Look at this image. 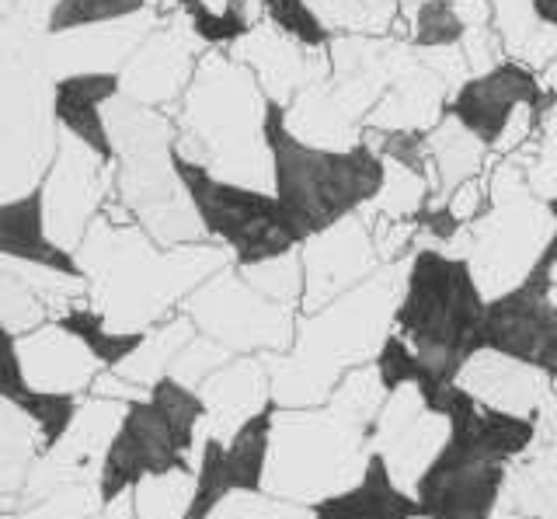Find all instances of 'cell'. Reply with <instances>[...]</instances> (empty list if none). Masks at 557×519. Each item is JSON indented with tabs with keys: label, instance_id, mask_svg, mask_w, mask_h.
<instances>
[{
	"label": "cell",
	"instance_id": "f546056e",
	"mask_svg": "<svg viewBox=\"0 0 557 519\" xmlns=\"http://www.w3.org/2000/svg\"><path fill=\"white\" fill-rule=\"evenodd\" d=\"M418 4V0H397V11H400V18ZM460 11L467 14V22L470 25H492V8H487V0H457Z\"/></svg>",
	"mask_w": 557,
	"mask_h": 519
},
{
	"label": "cell",
	"instance_id": "484cf974",
	"mask_svg": "<svg viewBox=\"0 0 557 519\" xmlns=\"http://www.w3.org/2000/svg\"><path fill=\"white\" fill-rule=\"evenodd\" d=\"M261 14H265V22L275 25L283 36H289L293 42H300L307 49H327L331 39H335V32L318 18L310 0H261Z\"/></svg>",
	"mask_w": 557,
	"mask_h": 519
},
{
	"label": "cell",
	"instance_id": "83f0119b",
	"mask_svg": "<svg viewBox=\"0 0 557 519\" xmlns=\"http://www.w3.org/2000/svg\"><path fill=\"white\" fill-rule=\"evenodd\" d=\"M487 8H492V25L505 42V53L512 60L519 46L530 39V32L540 25L533 14V0H487Z\"/></svg>",
	"mask_w": 557,
	"mask_h": 519
},
{
	"label": "cell",
	"instance_id": "7402d4cb",
	"mask_svg": "<svg viewBox=\"0 0 557 519\" xmlns=\"http://www.w3.org/2000/svg\"><path fill=\"white\" fill-rule=\"evenodd\" d=\"M275 397H269L258 411L244 419L234 436L223 443L220 457V474L226 498L231 495H261L269 478V457H272V432H275V415H278Z\"/></svg>",
	"mask_w": 557,
	"mask_h": 519
},
{
	"label": "cell",
	"instance_id": "9a60e30c",
	"mask_svg": "<svg viewBox=\"0 0 557 519\" xmlns=\"http://www.w3.org/2000/svg\"><path fill=\"white\" fill-rule=\"evenodd\" d=\"M226 53L248 66L258 77L265 98L283 109L307 88V84L321 81L327 74V49H307L300 42H293L269 22H258L248 36L237 39Z\"/></svg>",
	"mask_w": 557,
	"mask_h": 519
},
{
	"label": "cell",
	"instance_id": "52a82bcc",
	"mask_svg": "<svg viewBox=\"0 0 557 519\" xmlns=\"http://www.w3.org/2000/svg\"><path fill=\"white\" fill-rule=\"evenodd\" d=\"M174 164H178V175L188 188V199L196 206L206 237L226 248L234 265H261L300 248V240L293 237L286 223L283 206L269 188L223 182L209 175L206 168L178 158V153H174Z\"/></svg>",
	"mask_w": 557,
	"mask_h": 519
},
{
	"label": "cell",
	"instance_id": "6da1fadb",
	"mask_svg": "<svg viewBox=\"0 0 557 519\" xmlns=\"http://www.w3.org/2000/svg\"><path fill=\"white\" fill-rule=\"evenodd\" d=\"M171 115L178 129V158L223 182L272 193V153L265 140L269 98L237 57L226 49H206Z\"/></svg>",
	"mask_w": 557,
	"mask_h": 519
},
{
	"label": "cell",
	"instance_id": "d4e9b609",
	"mask_svg": "<svg viewBox=\"0 0 557 519\" xmlns=\"http://www.w3.org/2000/svg\"><path fill=\"white\" fill-rule=\"evenodd\" d=\"M168 0H60V8L49 14L46 32H66L81 25H109L126 22L147 11H164Z\"/></svg>",
	"mask_w": 557,
	"mask_h": 519
},
{
	"label": "cell",
	"instance_id": "836d02e7",
	"mask_svg": "<svg viewBox=\"0 0 557 519\" xmlns=\"http://www.w3.org/2000/svg\"><path fill=\"white\" fill-rule=\"evenodd\" d=\"M554 283H557V269H554Z\"/></svg>",
	"mask_w": 557,
	"mask_h": 519
},
{
	"label": "cell",
	"instance_id": "8fae6325",
	"mask_svg": "<svg viewBox=\"0 0 557 519\" xmlns=\"http://www.w3.org/2000/svg\"><path fill=\"white\" fill-rule=\"evenodd\" d=\"M484 349L557 376V300L554 283L527 275L519 286L487 300Z\"/></svg>",
	"mask_w": 557,
	"mask_h": 519
},
{
	"label": "cell",
	"instance_id": "9c48e42d",
	"mask_svg": "<svg viewBox=\"0 0 557 519\" xmlns=\"http://www.w3.org/2000/svg\"><path fill=\"white\" fill-rule=\"evenodd\" d=\"M115 193V161L81 144L77 136L60 129L52 164L39 185L49 237L60 248L77 251L91 223L104 213Z\"/></svg>",
	"mask_w": 557,
	"mask_h": 519
},
{
	"label": "cell",
	"instance_id": "7c38bea8",
	"mask_svg": "<svg viewBox=\"0 0 557 519\" xmlns=\"http://www.w3.org/2000/svg\"><path fill=\"white\" fill-rule=\"evenodd\" d=\"M522 106L547 115L557 106V95L540 81L536 71H530L527 63L502 60L498 66H492V71L470 74L460 88L449 95L446 112L457 119L460 126L474 133L487 150H495L505 126H509V119Z\"/></svg>",
	"mask_w": 557,
	"mask_h": 519
},
{
	"label": "cell",
	"instance_id": "ffe728a7",
	"mask_svg": "<svg viewBox=\"0 0 557 519\" xmlns=\"http://www.w3.org/2000/svg\"><path fill=\"white\" fill-rule=\"evenodd\" d=\"M0 258H4V262L39 265L49 272L77 275V280H84L77 255L60 248L57 240L49 237L39 188L22 199L0 202Z\"/></svg>",
	"mask_w": 557,
	"mask_h": 519
},
{
	"label": "cell",
	"instance_id": "f1b7e54d",
	"mask_svg": "<svg viewBox=\"0 0 557 519\" xmlns=\"http://www.w3.org/2000/svg\"><path fill=\"white\" fill-rule=\"evenodd\" d=\"M544 202H547V210H550V217H554V234H550L547 248H544V255H540V262L533 265V272H530V275H536V280H550V283H554V269H557V196H547Z\"/></svg>",
	"mask_w": 557,
	"mask_h": 519
},
{
	"label": "cell",
	"instance_id": "cb8c5ba5",
	"mask_svg": "<svg viewBox=\"0 0 557 519\" xmlns=\"http://www.w3.org/2000/svg\"><path fill=\"white\" fill-rule=\"evenodd\" d=\"M400 22L408 28L411 49H449L460 46L470 32V22L457 0H418Z\"/></svg>",
	"mask_w": 557,
	"mask_h": 519
},
{
	"label": "cell",
	"instance_id": "4fadbf2b",
	"mask_svg": "<svg viewBox=\"0 0 557 519\" xmlns=\"http://www.w3.org/2000/svg\"><path fill=\"white\" fill-rule=\"evenodd\" d=\"M304 255V300L300 314H313V310L327 307L345 289L359 286L362 280L387 265L380 262L376 240L370 231V220L362 213L335 223L324 234H313L300 245Z\"/></svg>",
	"mask_w": 557,
	"mask_h": 519
},
{
	"label": "cell",
	"instance_id": "277c9868",
	"mask_svg": "<svg viewBox=\"0 0 557 519\" xmlns=\"http://www.w3.org/2000/svg\"><path fill=\"white\" fill-rule=\"evenodd\" d=\"M104 123L115 153L112 199L126 206L161 248L209 240L174 164V115L115 95L104 101Z\"/></svg>",
	"mask_w": 557,
	"mask_h": 519
},
{
	"label": "cell",
	"instance_id": "603a6c76",
	"mask_svg": "<svg viewBox=\"0 0 557 519\" xmlns=\"http://www.w3.org/2000/svg\"><path fill=\"white\" fill-rule=\"evenodd\" d=\"M429 158L435 171V196H446L457 185L487 175L495 153L446 112L440 123L429 129Z\"/></svg>",
	"mask_w": 557,
	"mask_h": 519
},
{
	"label": "cell",
	"instance_id": "4dcf8cb0",
	"mask_svg": "<svg viewBox=\"0 0 557 519\" xmlns=\"http://www.w3.org/2000/svg\"><path fill=\"white\" fill-rule=\"evenodd\" d=\"M533 14L540 25L557 28V0H533Z\"/></svg>",
	"mask_w": 557,
	"mask_h": 519
},
{
	"label": "cell",
	"instance_id": "3957f363",
	"mask_svg": "<svg viewBox=\"0 0 557 519\" xmlns=\"http://www.w3.org/2000/svg\"><path fill=\"white\" fill-rule=\"evenodd\" d=\"M487 297L463 255L418 245L405 265L394 332L422 359L432 380L457 384L463 367L484 349Z\"/></svg>",
	"mask_w": 557,
	"mask_h": 519
},
{
	"label": "cell",
	"instance_id": "44dd1931",
	"mask_svg": "<svg viewBox=\"0 0 557 519\" xmlns=\"http://www.w3.org/2000/svg\"><path fill=\"white\" fill-rule=\"evenodd\" d=\"M119 95V74H74L60 77L52 88V109L63 133L77 136L81 144L98 150L101 158L115 161L109 123H104V101Z\"/></svg>",
	"mask_w": 557,
	"mask_h": 519
},
{
	"label": "cell",
	"instance_id": "30bf717a",
	"mask_svg": "<svg viewBox=\"0 0 557 519\" xmlns=\"http://www.w3.org/2000/svg\"><path fill=\"white\" fill-rule=\"evenodd\" d=\"M206 49L209 46L191 32L185 14L164 11L161 22L150 28V36L136 46V53L119 71V95L139 101V106L174 112Z\"/></svg>",
	"mask_w": 557,
	"mask_h": 519
},
{
	"label": "cell",
	"instance_id": "5b68a950",
	"mask_svg": "<svg viewBox=\"0 0 557 519\" xmlns=\"http://www.w3.org/2000/svg\"><path fill=\"white\" fill-rule=\"evenodd\" d=\"M206 419L209 405L196 387L174 373L153 380L147 397L126 405L104 449L98 471L101 506H112L144 481L188 474V454Z\"/></svg>",
	"mask_w": 557,
	"mask_h": 519
},
{
	"label": "cell",
	"instance_id": "7a4b0ae2",
	"mask_svg": "<svg viewBox=\"0 0 557 519\" xmlns=\"http://www.w3.org/2000/svg\"><path fill=\"white\" fill-rule=\"evenodd\" d=\"M265 140L272 153V193L300 245L362 213L387 178V161L370 136L352 147L307 144L286 126V109L275 101H269Z\"/></svg>",
	"mask_w": 557,
	"mask_h": 519
},
{
	"label": "cell",
	"instance_id": "e0dca14e",
	"mask_svg": "<svg viewBox=\"0 0 557 519\" xmlns=\"http://www.w3.org/2000/svg\"><path fill=\"white\" fill-rule=\"evenodd\" d=\"M0 401L17 408L25 419L39 429L42 449L57 446L70 425L77 422V394L74 391H39L28 384L22 349H17V335L0 321Z\"/></svg>",
	"mask_w": 557,
	"mask_h": 519
},
{
	"label": "cell",
	"instance_id": "ac0fdd59",
	"mask_svg": "<svg viewBox=\"0 0 557 519\" xmlns=\"http://www.w3.org/2000/svg\"><path fill=\"white\" fill-rule=\"evenodd\" d=\"M457 384L467 394H474L481 405L530 415V419H536L540 405H544L550 394L547 373H540L519 359L502 356L495 349H481L474 359H470Z\"/></svg>",
	"mask_w": 557,
	"mask_h": 519
},
{
	"label": "cell",
	"instance_id": "d6a6232c",
	"mask_svg": "<svg viewBox=\"0 0 557 519\" xmlns=\"http://www.w3.org/2000/svg\"><path fill=\"white\" fill-rule=\"evenodd\" d=\"M550 394L557 397V376H550Z\"/></svg>",
	"mask_w": 557,
	"mask_h": 519
},
{
	"label": "cell",
	"instance_id": "5bb4252c",
	"mask_svg": "<svg viewBox=\"0 0 557 519\" xmlns=\"http://www.w3.org/2000/svg\"><path fill=\"white\" fill-rule=\"evenodd\" d=\"M164 11H147L126 22L109 25H81L66 32H42L39 60L52 81L74 74H119L136 46L150 36Z\"/></svg>",
	"mask_w": 557,
	"mask_h": 519
},
{
	"label": "cell",
	"instance_id": "1f68e13d",
	"mask_svg": "<svg viewBox=\"0 0 557 519\" xmlns=\"http://www.w3.org/2000/svg\"><path fill=\"white\" fill-rule=\"evenodd\" d=\"M11 11H14V0H0V22H4Z\"/></svg>",
	"mask_w": 557,
	"mask_h": 519
},
{
	"label": "cell",
	"instance_id": "2e32d148",
	"mask_svg": "<svg viewBox=\"0 0 557 519\" xmlns=\"http://www.w3.org/2000/svg\"><path fill=\"white\" fill-rule=\"evenodd\" d=\"M449 95V84L411 49L373 106L366 133H429L446 115Z\"/></svg>",
	"mask_w": 557,
	"mask_h": 519
},
{
	"label": "cell",
	"instance_id": "d6986e66",
	"mask_svg": "<svg viewBox=\"0 0 557 519\" xmlns=\"http://www.w3.org/2000/svg\"><path fill=\"white\" fill-rule=\"evenodd\" d=\"M313 519H418V502L391 474L387 457L373 449L348 489L310 502Z\"/></svg>",
	"mask_w": 557,
	"mask_h": 519
},
{
	"label": "cell",
	"instance_id": "4316f807",
	"mask_svg": "<svg viewBox=\"0 0 557 519\" xmlns=\"http://www.w3.org/2000/svg\"><path fill=\"white\" fill-rule=\"evenodd\" d=\"M373 370L380 376V387L387 391V394L397 391V387H408V384L422 387L425 380H432L429 370L422 367V359L414 356V349L394 332V328H391V335L383 338V345L373 356ZM435 384H440V380H435Z\"/></svg>",
	"mask_w": 557,
	"mask_h": 519
},
{
	"label": "cell",
	"instance_id": "8992f818",
	"mask_svg": "<svg viewBox=\"0 0 557 519\" xmlns=\"http://www.w3.org/2000/svg\"><path fill=\"white\" fill-rule=\"evenodd\" d=\"M478 397L460 384H449L435 401V415L446 419V440L432 457L411 495L418 502V519H495L505 495L509 464L498 460L474 432Z\"/></svg>",
	"mask_w": 557,
	"mask_h": 519
},
{
	"label": "cell",
	"instance_id": "ba28073f",
	"mask_svg": "<svg viewBox=\"0 0 557 519\" xmlns=\"http://www.w3.org/2000/svg\"><path fill=\"white\" fill-rule=\"evenodd\" d=\"M188 318L196 324V332L231 353H286L296 338L300 310L269 300L231 262L209 275L199 289H191Z\"/></svg>",
	"mask_w": 557,
	"mask_h": 519
}]
</instances>
